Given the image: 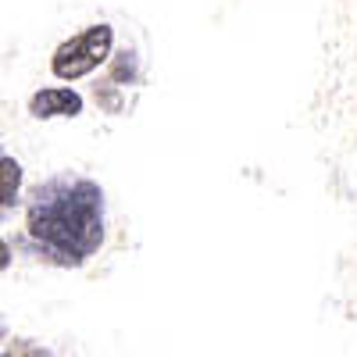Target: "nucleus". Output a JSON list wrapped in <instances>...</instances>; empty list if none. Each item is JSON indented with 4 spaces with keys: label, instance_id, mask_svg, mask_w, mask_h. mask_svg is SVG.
Masks as SVG:
<instances>
[{
    "label": "nucleus",
    "instance_id": "obj_1",
    "mask_svg": "<svg viewBox=\"0 0 357 357\" xmlns=\"http://www.w3.org/2000/svg\"><path fill=\"white\" fill-rule=\"evenodd\" d=\"M25 229L61 264H82L104 243V193L89 178H54L40 186Z\"/></svg>",
    "mask_w": 357,
    "mask_h": 357
},
{
    "label": "nucleus",
    "instance_id": "obj_2",
    "mask_svg": "<svg viewBox=\"0 0 357 357\" xmlns=\"http://www.w3.org/2000/svg\"><path fill=\"white\" fill-rule=\"evenodd\" d=\"M111 43H114V33L111 25H89L82 33L68 36L61 47L54 50L50 57V72L65 82H75V79H86L89 72H97L107 57H111Z\"/></svg>",
    "mask_w": 357,
    "mask_h": 357
},
{
    "label": "nucleus",
    "instance_id": "obj_3",
    "mask_svg": "<svg viewBox=\"0 0 357 357\" xmlns=\"http://www.w3.org/2000/svg\"><path fill=\"white\" fill-rule=\"evenodd\" d=\"M29 114L47 122V118H75L82 114V97L72 86H47L29 97Z\"/></svg>",
    "mask_w": 357,
    "mask_h": 357
},
{
    "label": "nucleus",
    "instance_id": "obj_4",
    "mask_svg": "<svg viewBox=\"0 0 357 357\" xmlns=\"http://www.w3.org/2000/svg\"><path fill=\"white\" fill-rule=\"evenodd\" d=\"M18 186H22V165L8 154H0V215H4V207L15 204Z\"/></svg>",
    "mask_w": 357,
    "mask_h": 357
},
{
    "label": "nucleus",
    "instance_id": "obj_5",
    "mask_svg": "<svg viewBox=\"0 0 357 357\" xmlns=\"http://www.w3.org/2000/svg\"><path fill=\"white\" fill-rule=\"evenodd\" d=\"M11 264V247H8V240H0V272Z\"/></svg>",
    "mask_w": 357,
    "mask_h": 357
}]
</instances>
